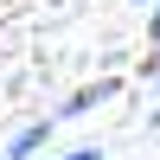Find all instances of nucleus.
Returning a JSON list of instances; mask_svg holds the SVG:
<instances>
[{"instance_id":"1","label":"nucleus","mask_w":160,"mask_h":160,"mask_svg":"<svg viewBox=\"0 0 160 160\" xmlns=\"http://www.w3.org/2000/svg\"><path fill=\"white\" fill-rule=\"evenodd\" d=\"M115 90H122V83H115V77H96V83H83V90H77V96H64V122H71V115H83V109H102V102H109L115 96Z\"/></svg>"},{"instance_id":"2","label":"nucleus","mask_w":160,"mask_h":160,"mask_svg":"<svg viewBox=\"0 0 160 160\" xmlns=\"http://www.w3.org/2000/svg\"><path fill=\"white\" fill-rule=\"evenodd\" d=\"M51 141V122H32V128H19V135H13V148H7V160H32L38 148H45Z\"/></svg>"},{"instance_id":"3","label":"nucleus","mask_w":160,"mask_h":160,"mask_svg":"<svg viewBox=\"0 0 160 160\" xmlns=\"http://www.w3.org/2000/svg\"><path fill=\"white\" fill-rule=\"evenodd\" d=\"M51 160H102L96 148H71V154H51Z\"/></svg>"},{"instance_id":"4","label":"nucleus","mask_w":160,"mask_h":160,"mask_svg":"<svg viewBox=\"0 0 160 160\" xmlns=\"http://www.w3.org/2000/svg\"><path fill=\"white\" fill-rule=\"evenodd\" d=\"M148 38H154V45H160V7H154V19H148Z\"/></svg>"},{"instance_id":"5","label":"nucleus","mask_w":160,"mask_h":160,"mask_svg":"<svg viewBox=\"0 0 160 160\" xmlns=\"http://www.w3.org/2000/svg\"><path fill=\"white\" fill-rule=\"evenodd\" d=\"M135 7H148V0H135Z\"/></svg>"},{"instance_id":"6","label":"nucleus","mask_w":160,"mask_h":160,"mask_svg":"<svg viewBox=\"0 0 160 160\" xmlns=\"http://www.w3.org/2000/svg\"><path fill=\"white\" fill-rule=\"evenodd\" d=\"M0 160H7V148H0Z\"/></svg>"}]
</instances>
